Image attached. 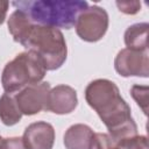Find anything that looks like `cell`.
<instances>
[{
    "instance_id": "obj_1",
    "label": "cell",
    "mask_w": 149,
    "mask_h": 149,
    "mask_svg": "<svg viewBox=\"0 0 149 149\" xmlns=\"http://www.w3.org/2000/svg\"><path fill=\"white\" fill-rule=\"evenodd\" d=\"M85 99L106 126L113 142L137 135L130 107L121 97L115 83L102 78L92 80L85 88Z\"/></svg>"
},
{
    "instance_id": "obj_2",
    "label": "cell",
    "mask_w": 149,
    "mask_h": 149,
    "mask_svg": "<svg viewBox=\"0 0 149 149\" xmlns=\"http://www.w3.org/2000/svg\"><path fill=\"white\" fill-rule=\"evenodd\" d=\"M12 5L24 12L35 24L56 29L72 28L78 15L88 6L80 0H28L14 1Z\"/></svg>"
},
{
    "instance_id": "obj_3",
    "label": "cell",
    "mask_w": 149,
    "mask_h": 149,
    "mask_svg": "<svg viewBox=\"0 0 149 149\" xmlns=\"http://www.w3.org/2000/svg\"><path fill=\"white\" fill-rule=\"evenodd\" d=\"M21 45L28 51L35 52L47 71L59 69L66 61V42L59 29L33 23Z\"/></svg>"
},
{
    "instance_id": "obj_4",
    "label": "cell",
    "mask_w": 149,
    "mask_h": 149,
    "mask_svg": "<svg viewBox=\"0 0 149 149\" xmlns=\"http://www.w3.org/2000/svg\"><path fill=\"white\" fill-rule=\"evenodd\" d=\"M47 69L41 58L33 51H23L8 62L1 74L2 88L6 93H16L26 86L41 83Z\"/></svg>"
},
{
    "instance_id": "obj_5",
    "label": "cell",
    "mask_w": 149,
    "mask_h": 149,
    "mask_svg": "<svg viewBox=\"0 0 149 149\" xmlns=\"http://www.w3.org/2000/svg\"><path fill=\"white\" fill-rule=\"evenodd\" d=\"M108 14L99 6H87L76 21V33L85 42L100 41L108 29Z\"/></svg>"
},
{
    "instance_id": "obj_6",
    "label": "cell",
    "mask_w": 149,
    "mask_h": 149,
    "mask_svg": "<svg viewBox=\"0 0 149 149\" xmlns=\"http://www.w3.org/2000/svg\"><path fill=\"white\" fill-rule=\"evenodd\" d=\"M49 91L50 84L41 81L26 86L14 93L15 101L22 115H35L42 111H47Z\"/></svg>"
},
{
    "instance_id": "obj_7",
    "label": "cell",
    "mask_w": 149,
    "mask_h": 149,
    "mask_svg": "<svg viewBox=\"0 0 149 149\" xmlns=\"http://www.w3.org/2000/svg\"><path fill=\"white\" fill-rule=\"evenodd\" d=\"M115 71L122 77H142L149 74V56L147 51L122 49L114 59Z\"/></svg>"
},
{
    "instance_id": "obj_8",
    "label": "cell",
    "mask_w": 149,
    "mask_h": 149,
    "mask_svg": "<svg viewBox=\"0 0 149 149\" xmlns=\"http://www.w3.org/2000/svg\"><path fill=\"white\" fill-rule=\"evenodd\" d=\"M26 149H52L55 143V129L45 121L30 123L22 136Z\"/></svg>"
},
{
    "instance_id": "obj_9",
    "label": "cell",
    "mask_w": 149,
    "mask_h": 149,
    "mask_svg": "<svg viewBox=\"0 0 149 149\" xmlns=\"http://www.w3.org/2000/svg\"><path fill=\"white\" fill-rule=\"evenodd\" d=\"M78 105L77 92L69 85H57L54 88H50L48 95V107L47 111H50L55 114H69L74 111Z\"/></svg>"
},
{
    "instance_id": "obj_10",
    "label": "cell",
    "mask_w": 149,
    "mask_h": 149,
    "mask_svg": "<svg viewBox=\"0 0 149 149\" xmlns=\"http://www.w3.org/2000/svg\"><path fill=\"white\" fill-rule=\"evenodd\" d=\"M94 134L95 133L87 125H72L64 134V146L66 149H91Z\"/></svg>"
},
{
    "instance_id": "obj_11",
    "label": "cell",
    "mask_w": 149,
    "mask_h": 149,
    "mask_svg": "<svg viewBox=\"0 0 149 149\" xmlns=\"http://www.w3.org/2000/svg\"><path fill=\"white\" fill-rule=\"evenodd\" d=\"M148 28L147 22L134 23L127 28L125 31V44L127 49L135 51H147L148 50Z\"/></svg>"
},
{
    "instance_id": "obj_12",
    "label": "cell",
    "mask_w": 149,
    "mask_h": 149,
    "mask_svg": "<svg viewBox=\"0 0 149 149\" xmlns=\"http://www.w3.org/2000/svg\"><path fill=\"white\" fill-rule=\"evenodd\" d=\"M33 23L34 22L29 19V16L24 12L20 9H15L9 15V19L7 22L8 31L10 33L13 40L21 44Z\"/></svg>"
},
{
    "instance_id": "obj_13",
    "label": "cell",
    "mask_w": 149,
    "mask_h": 149,
    "mask_svg": "<svg viewBox=\"0 0 149 149\" xmlns=\"http://www.w3.org/2000/svg\"><path fill=\"white\" fill-rule=\"evenodd\" d=\"M22 118L14 93H3L0 97V120L6 126L16 125Z\"/></svg>"
},
{
    "instance_id": "obj_14",
    "label": "cell",
    "mask_w": 149,
    "mask_h": 149,
    "mask_svg": "<svg viewBox=\"0 0 149 149\" xmlns=\"http://www.w3.org/2000/svg\"><path fill=\"white\" fill-rule=\"evenodd\" d=\"M109 149H148V140L144 135H135L119 142H113Z\"/></svg>"
},
{
    "instance_id": "obj_15",
    "label": "cell",
    "mask_w": 149,
    "mask_h": 149,
    "mask_svg": "<svg viewBox=\"0 0 149 149\" xmlns=\"http://www.w3.org/2000/svg\"><path fill=\"white\" fill-rule=\"evenodd\" d=\"M148 93L149 87L146 85H133L130 88V94L143 113L148 114Z\"/></svg>"
},
{
    "instance_id": "obj_16",
    "label": "cell",
    "mask_w": 149,
    "mask_h": 149,
    "mask_svg": "<svg viewBox=\"0 0 149 149\" xmlns=\"http://www.w3.org/2000/svg\"><path fill=\"white\" fill-rule=\"evenodd\" d=\"M116 7L119 8L120 12L128 14V15H134L141 10V2L136 0H130V1H116L115 2Z\"/></svg>"
},
{
    "instance_id": "obj_17",
    "label": "cell",
    "mask_w": 149,
    "mask_h": 149,
    "mask_svg": "<svg viewBox=\"0 0 149 149\" xmlns=\"http://www.w3.org/2000/svg\"><path fill=\"white\" fill-rule=\"evenodd\" d=\"M0 149H26L22 137H6L1 140Z\"/></svg>"
},
{
    "instance_id": "obj_18",
    "label": "cell",
    "mask_w": 149,
    "mask_h": 149,
    "mask_svg": "<svg viewBox=\"0 0 149 149\" xmlns=\"http://www.w3.org/2000/svg\"><path fill=\"white\" fill-rule=\"evenodd\" d=\"M8 7H9V2L8 1H0V26L5 22Z\"/></svg>"
},
{
    "instance_id": "obj_19",
    "label": "cell",
    "mask_w": 149,
    "mask_h": 149,
    "mask_svg": "<svg viewBox=\"0 0 149 149\" xmlns=\"http://www.w3.org/2000/svg\"><path fill=\"white\" fill-rule=\"evenodd\" d=\"M1 140H2V139H1V136H0V143H1Z\"/></svg>"
}]
</instances>
